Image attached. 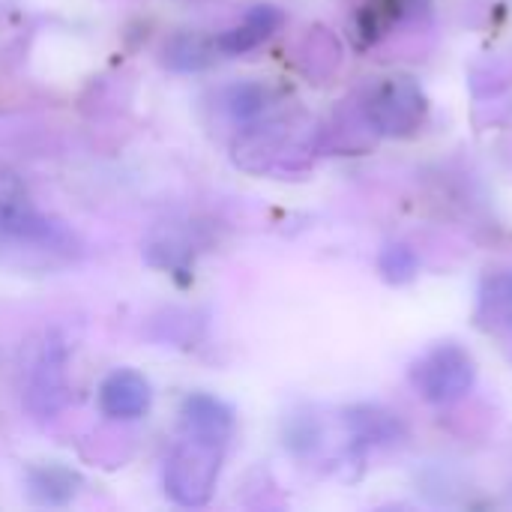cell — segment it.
Here are the masks:
<instances>
[{
  "label": "cell",
  "instance_id": "3",
  "mask_svg": "<svg viewBox=\"0 0 512 512\" xmlns=\"http://www.w3.org/2000/svg\"><path fill=\"white\" fill-rule=\"evenodd\" d=\"M426 120V96L411 78H390L369 102V123L384 135H411Z\"/></svg>",
  "mask_w": 512,
  "mask_h": 512
},
{
  "label": "cell",
  "instance_id": "6",
  "mask_svg": "<svg viewBox=\"0 0 512 512\" xmlns=\"http://www.w3.org/2000/svg\"><path fill=\"white\" fill-rule=\"evenodd\" d=\"M279 24H282V12H279L276 6H252V9L246 12V18H243L237 27H231V30H225V33L216 36L213 48L222 51V54H243V51H252V48H258L264 39H270V33H273Z\"/></svg>",
  "mask_w": 512,
  "mask_h": 512
},
{
  "label": "cell",
  "instance_id": "1",
  "mask_svg": "<svg viewBox=\"0 0 512 512\" xmlns=\"http://www.w3.org/2000/svg\"><path fill=\"white\" fill-rule=\"evenodd\" d=\"M222 453L225 444L183 432V441L174 447L165 468V492L171 501L180 507H204L216 489Z\"/></svg>",
  "mask_w": 512,
  "mask_h": 512
},
{
  "label": "cell",
  "instance_id": "14",
  "mask_svg": "<svg viewBox=\"0 0 512 512\" xmlns=\"http://www.w3.org/2000/svg\"><path fill=\"white\" fill-rule=\"evenodd\" d=\"M21 204H27V189H24V183H21L12 171L0 168V210L21 207Z\"/></svg>",
  "mask_w": 512,
  "mask_h": 512
},
{
  "label": "cell",
  "instance_id": "2",
  "mask_svg": "<svg viewBox=\"0 0 512 512\" xmlns=\"http://www.w3.org/2000/svg\"><path fill=\"white\" fill-rule=\"evenodd\" d=\"M474 381L477 363L456 342H441L411 363V387L432 405H456L471 393Z\"/></svg>",
  "mask_w": 512,
  "mask_h": 512
},
{
  "label": "cell",
  "instance_id": "8",
  "mask_svg": "<svg viewBox=\"0 0 512 512\" xmlns=\"http://www.w3.org/2000/svg\"><path fill=\"white\" fill-rule=\"evenodd\" d=\"M78 477L66 468L48 465L30 471V495L42 504H66L75 495Z\"/></svg>",
  "mask_w": 512,
  "mask_h": 512
},
{
  "label": "cell",
  "instance_id": "13",
  "mask_svg": "<svg viewBox=\"0 0 512 512\" xmlns=\"http://www.w3.org/2000/svg\"><path fill=\"white\" fill-rule=\"evenodd\" d=\"M228 105H231V111L237 117H255L267 105V93L258 84H243V87H234L231 90Z\"/></svg>",
  "mask_w": 512,
  "mask_h": 512
},
{
  "label": "cell",
  "instance_id": "4",
  "mask_svg": "<svg viewBox=\"0 0 512 512\" xmlns=\"http://www.w3.org/2000/svg\"><path fill=\"white\" fill-rule=\"evenodd\" d=\"M99 408L111 420H138L150 411V384L135 369L111 372L99 387Z\"/></svg>",
  "mask_w": 512,
  "mask_h": 512
},
{
  "label": "cell",
  "instance_id": "10",
  "mask_svg": "<svg viewBox=\"0 0 512 512\" xmlns=\"http://www.w3.org/2000/svg\"><path fill=\"white\" fill-rule=\"evenodd\" d=\"M351 426L354 435L363 438L366 444H384L399 435V420L381 408H357L351 411Z\"/></svg>",
  "mask_w": 512,
  "mask_h": 512
},
{
  "label": "cell",
  "instance_id": "9",
  "mask_svg": "<svg viewBox=\"0 0 512 512\" xmlns=\"http://www.w3.org/2000/svg\"><path fill=\"white\" fill-rule=\"evenodd\" d=\"M378 270H381L384 282H390V285H408L420 273V258H417V252L411 246L390 243V246H384V252L378 258Z\"/></svg>",
  "mask_w": 512,
  "mask_h": 512
},
{
  "label": "cell",
  "instance_id": "12",
  "mask_svg": "<svg viewBox=\"0 0 512 512\" xmlns=\"http://www.w3.org/2000/svg\"><path fill=\"white\" fill-rule=\"evenodd\" d=\"M165 63L171 69H186V72L189 69H204L210 63V51L198 36L183 33L171 45H165Z\"/></svg>",
  "mask_w": 512,
  "mask_h": 512
},
{
  "label": "cell",
  "instance_id": "7",
  "mask_svg": "<svg viewBox=\"0 0 512 512\" xmlns=\"http://www.w3.org/2000/svg\"><path fill=\"white\" fill-rule=\"evenodd\" d=\"M477 324L483 330H507V327H512V270L495 273L480 285Z\"/></svg>",
  "mask_w": 512,
  "mask_h": 512
},
{
  "label": "cell",
  "instance_id": "11",
  "mask_svg": "<svg viewBox=\"0 0 512 512\" xmlns=\"http://www.w3.org/2000/svg\"><path fill=\"white\" fill-rule=\"evenodd\" d=\"M63 393V351L57 345L45 348L42 354V363L36 366V378H33V387H30V396H60ZM48 411H51V402H48Z\"/></svg>",
  "mask_w": 512,
  "mask_h": 512
},
{
  "label": "cell",
  "instance_id": "5",
  "mask_svg": "<svg viewBox=\"0 0 512 512\" xmlns=\"http://www.w3.org/2000/svg\"><path fill=\"white\" fill-rule=\"evenodd\" d=\"M180 423L186 435H198V438H210L219 444H228L231 432H234V414L228 405H222L213 396L195 393L183 402L180 408Z\"/></svg>",
  "mask_w": 512,
  "mask_h": 512
}]
</instances>
